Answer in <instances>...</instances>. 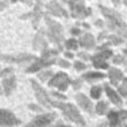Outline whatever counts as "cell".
<instances>
[{"label":"cell","mask_w":127,"mask_h":127,"mask_svg":"<svg viewBox=\"0 0 127 127\" xmlns=\"http://www.w3.org/2000/svg\"><path fill=\"white\" fill-rule=\"evenodd\" d=\"M99 8H100V11L103 12V15L105 16L106 20H107V25L109 29H112L113 31H116L118 35L127 38V26L124 22V20L122 19L121 15H118L114 9L106 8L104 6H99Z\"/></svg>","instance_id":"obj_1"},{"label":"cell","mask_w":127,"mask_h":127,"mask_svg":"<svg viewBox=\"0 0 127 127\" xmlns=\"http://www.w3.org/2000/svg\"><path fill=\"white\" fill-rule=\"evenodd\" d=\"M57 55H58L57 50H51V49L45 50L44 53H42V56L40 59H37L36 63H33L30 67L27 68V72H35V71H38L39 69H41V68H44V67L53 65V64L56 62Z\"/></svg>","instance_id":"obj_2"},{"label":"cell","mask_w":127,"mask_h":127,"mask_svg":"<svg viewBox=\"0 0 127 127\" xmlns=\"http://www.w3.org/2000/svg\"><path fill=\"white\" fill-rule=\"evenodd\" d=\"M51 106L58 107L59 109H62L64 112V114L67 116L68 119H70L71 122H75L78 125H85V121L83 119V117L80 116L78 109L75 107L71 104H65V103H60V101H51Z\"/></svg>","instance_id":"obj_3"},{"label":"cell","mask_w":127,"mask_h":127,"mask_svg":"<svg viewBox=\"0 0 127 127\" xmlns=\"http://www.w3.org/2000/svg\"><path fill=\"white\" fill-rule=\"evenodd\" d=\"M46 22L48 25V37L53 42L58 45L59 49H62V42L64 40V33H63V27L58 22L54 21L49 17L46 16Z\"/></svg>","instance_id":"obj_4"},{"label":"cell","mask_w":127,"mask_h":127,"mask_svg":"<svg viewBox=\"0 0 127 127\" xmlns=\"http://www.w3.org/2000/svg\"><path fill=\"white\" fill-rule=\"evenodd\" d=\"M0 76L2 77V85H3V89H4V94L7 96L11 94L13 92V89L17 86V83H16V76L13 74L12 68H7V69H3L1 72H0Z\"/></svg>","instance_id":"obj_5"},{"label":"cell","mask_w":127,"mask_h":127,"mask_svg":"<svg viewBox=\"0 0 127 127\" xmlns=\"http://www.w3.org/2000/svg\"><path fill=\"white\" fill-rule=\"evenodd\" d=\"M71 15L75 18H85L90 15V9L86 8L83 1H69Z\"/></svg>","instance_id":"obj_6"},{"label":"cell","mask_w":127,"mask_h":127,"mask_svg":"<svg viewBox=\"0 0 127 127\" xmlns=\"http://www.w3.org/2000/svg\"><path fill=\"white\" fill-rule=\"evenodd\" d=\"M31 85H32V88L35 90V94L36 97H37L38 101H39L41 105H44L45 107H50L51 106V100L49 99L48 94L45 92V89L35 80H31Z\"/></svg>","instance_id":"obj_7"},{"label":"cell","mask_w":127,"mask_h":127,"mask_svg":"<svg viewBox=\"0 0 127 127\" xmlns=\"http://www.w3.org/2000/svg\"><path fill=\"white\" fill-rule=\"evenodd\" d=\"M56 114H45L37 116L36 118H33L29 124H27L25 127H46L47 125L51 123L55 119Z\"/></svg>","instance_id":"obj_8"},{"label":"cell","mask_w":127,"mask_h":127,"mask_svg":"<svg viewBox=\"0 0 127 127\" xmlns=\"http://www.w3.org/2000/svg\"><path fill=\"white\" fill-rule=\"evenodd\" d=\"M69 84H70L69 77L66 74H64V72L57 74L49 81V86H51V87H58L60 90H66Z\"/></svg>","instance_id":"obj_9"},{"label":"cell","mask_w":127,"mask_h":127,"mask_svg":"<svg viewBox=\"0 0 127 127\" xmlns=\"http://www.w3.org/2000/svg\"><path fill=\"white\" fill-rule=\"evenodd\" d=\"M20 124V121L7 109L0 108V126H12Z\"/></svg>","instance_id":"obj_10"},{"label":"cell","mask_w":127,"mask_h":127,"mask_svg":"<svg viewBox=\"0 0 127 127\" xmlns=\"http://www.w3.org/2000/svg\"><path fill=\"white\" fill-rule=\"evenodd\" d=\"M127 119V112L121 110V112H110L108 114V121H109L110 127H122L123 122Z\"/></svg>","instance_id":"obj_11"},{"label":"cell","mask_w":127,"mask_h":127,"mask_svg":"<svg viewBox=\"0 0 127 127\" xmlns=\"http://www.w3.org/2000/svg\"><path fill=\"white\" fill-rule=\"evenodd\" d=\"M0 59L4 60L8 63H17V64H21V63H27L29 60L36 59L33 56L28 55V54H19V55H1Z\"/></svg>","instance_id":"obj_12"},{"label":"cell","mask_w":127,"mask_h":127,"mask_svg":"<svg viewBox=\"0 0 127 127\" xmlns=\"http://www.w3.org/2000/svg\"><path fill=\"white\" fill-rule=\"evenodd\" d=\"M112 51L110 50H103L101 53H98L97 55H95L93 57V63H94V66L96 68H101V69H105V68L108 67L107 63H106V59L109 58L112 56Z\"/></svg>","instance_id":"obj_13"},{"label":"cell","mask_w":127,"mask_h":127,"mask_svg":"<svg viewBox=\"0 0 127 127\" xmlns=\"http://www.w3.org/2000/svg\"><path fill=\"white\" fill-rule=\"evenodd\" d=\"M47 9H48V11L50 13H53V15H55V16H58V17L67 18V16H68L65 9H63L62 6H60L59 3H57L56 1L49 2V3L47 4Z\"/></svg>","instance_id":"obj_14"},{"label":"cell","mask_w":127,"mask_h":127,"mask_svg":"<svg viewBox=\"0 0 127 127\" xmlns=\"http://www.w3.org/2000/svg\"><path fill=\"white\" fill-rule=\"evenodd\" d=\"M76 99H77V103L80 105V107L83 108L84 110H86V112H88V113H92L93 112V104H92V101H90V99L87 98V97H86L84 94H78L76 96Z\"/></svg>","instance_id":"obj_15"},{"label":"cell","mask_w":127,"mask_h":127,"mask_svg":"<svg viewBox=\"0 0 127 127\" xmlns=\"http://www.w3.org/2000/svg\"><path fill=\"white\" fill-rule=\"evenodd\" d=\"M33 48L36 50H39V49H46L47 48V42L44 39V36H42V31L38 32L36 35L35 39H33Z\"/></svg>","instance_id":"obj_16"},{"label":"cell","mask_w":127,"mask_h":127,"mask_svg":"<svg viewBox=\"0 0 127 127\" xmlns=\"http://www.w3.org/2000/svg\"><path fill=\"white\" fill-rule=\"evenodd\" d=\"M79 44H80V46L85 47V48H87V49H92L95 45L94 37H93L90 33H86V35H84L83 37L79 39Z\"/></svg>","instance_id":"obj_17"},{"label":"cell","mask_w":127,"mask_h":127,"mask_svg":"<svg viewBox=\"0 0 127 127\" xmlns=\"http://www.w3.org/2000/svg\"><path fill=\"white\" fill-rule=\"evenodd\" d=\"M105 89H106V93H107L108 97H109V99L115 104V105L121 106L122 104H123V101H122V99L119 98V96L116 94V93H115L114 89H112V88L109 87V85H108V84H106V85H105Z\"/></svg>","instance_id":"obj_18"},{"label":"cell","mask_w":127,"mask_h":127,"mask_svg":"<svg viewBox=\"0 0 127 127\" xmlns=\"http://www.w3.org/2000/svg\"><path fill=\"white\" fill-rule=\"evenodd\" d=\"M109 78H110V81H112L113 85L117 86L118 83L122 80L123 78V72L121 70L116 69V68H110L109 69Z\"/></svg>","instance_id":"obj_19"},{"label":"cell","mask_w":127,"mask_h":127,"mask_svg":"<svg viewBox=\"0 0 127 127\" xmlns=\"http://www.w3.org/2000/svg\"><path fill=\"white\" fill-rule=\"evenodd\" d=\"M32 18H33V20H32V24H33V27L35 28H37V26H38V24H39V20H40V18H41V16H42V12H41V2H37L36 3V6H35V9H33V11H32Z\"/></svg>","instance_id":"obj_20"},{"label":"cell","mask_w":127,"mask_h":127,"mask_svg":"<svg viewBox=\"0 0 127 127\" xmlns=\"http://www.w3.org/2000/svg\"><path fill=\"white\" fill-rule=\"evenodd\" d=\"M84 78L87 81H92V80H97V79H103L105 78V75L101 72H88V74L84 75Z\"/></svg>","instance_id":"obj_21"},{"label":"cell","mask_w":127,"mask_h":127,"mask_svg":"<svg viewBox=\"0 0 127 127\" xmlns=\"http://www.w3.org/2000/svg\"><path fill=\"white\" fill-rule=\"evenodd\" d=\"M107 112V104L105 101H99L96 106V113L99 115H104Z\"/></svg>","instance_id":"obj_22"},{"label":"cell","mask_w":127,"mask_h":127,"mask_svg":"<svg viewBox=\"0 0 127 127\" xmlns=\"http://www.w3.org/2000/svg\"><path fill=\"white\" fill-rule=\"evenodd\" d=\"M90 94H92V97L95 99L99 98V96H100L101 94V87H99V86H94V87L92 88V90H90Z\"/></svg>","instance_id":"obj_23"},{"label":"cell","mask_w":127,"mask_h":127,"mask_svg":"<svg viewBox=\"0 0 127 127\" xmlns=\"http://www.w3.org/2000/svg\"><path fill=\"white\" fill-rule=\"evenodd\" d=\"M66 47L68 49H77V41L75 39H69L66 41Z\"/></svg>","instance_id":"obj_24"},{"label":"cell","mask_w":127,"mask_h":127,"mask_svg":"<svg viewBox=\"0 0 127 127\" xmlns=\"http://www.w3.org/2000/svg\"><path fill=\"white\" fill-rule=\"evenodd\" d=\"M119 93H121L123 96H126L127 97V78L124 79L123 84H122V86L119 87Z\"/></svg>","instance_id":"obj_25"},{"label":"cell","mask_w":127,"mask_h":127,"mask_svg":"<svg viewBox=\"0 0 127 127\" xmlns=\"http://www.w3.org/2000/svg\"><path fill=\"white\" fill-rule=\"evenodd\" d=\"M109 39L114 45H117V44H119V42L123 41V39H122L121 37H117V36H110Z\"/></svg>","instance_id":"obj_26"},{"label":"cell","mask_w":127,"mask_h":127,"mask_svg":"<svg viewBox=\"0 0 127 127\" xmlns=\"http://www.w3.org/2000/svg\"><path fill=\"white\" fill-rule=\"evenodd\" d=\"M38 76H39V78L42 79V80H47V78H48L49 76H51V71L48 70V71H45V72H42V74H39Z\"/></svg>","instance_id":"obj_27"},{"label":"cell","mask_w":127,"mask_h":127,"mask_svg":"<svg viewBox=\"0 0 127 127\" xmlns=\"http://www.w3.org/2000/svg\"><path fill=\"white\" fill-rule=\"evenodd\" d=\"M75 68L77 70H84V69H86V65L80 62H75Z\"/></svg>","instance_id":"obj_28"},{"label":"cell","mask_w":127,"mask_h":127,"mask_svg":"<svg viewBox=\"0 0 127 127\" xmlns=\"http://www.w3.org/2000/svg\"><path fill=\"white\" fill-rule=\"evenodd\" d=\"M58 64H59V66H62V67H65V68H68V67L70 66V65H69V63L65 62V60H63V59H60Z\"/></svg>","instance_id":"obj_29"},{"label":"cell","mask_w":127,"mask_h":127,"mask_svg":"<svg viewBox=\"0 0 127 127\" xmlns=\"http://www.w3.org/2000/svg\"><path fill=\"white\" fill-rule=\"evenodd\" d=\"M124 60V58L122 57V56H116V57L114 58V63L115 64H122Z\"/></svg>","instance_id":"obj_30"},{"label":"cell","mask_w":127,"mask_h":127,"mask_svg":"<svg viewBox=\"0 0 127 127\" xmlns=\"http://www.w3.org/2000/svg\"><path fill=\"white\" fill-rule=\"evenodd\" d=\"M79 87H80V80L77 79V80H75V83H74V88L75 89H78Z\"/></svg>","instance_id":"obj_31"},{"label":"cell","mask_w":127,"mask_h":127,"mask_svg":"<svg viewBox=\"0 0 127 127\" xmlns=\"http://www.w3.org/2000/svg\"><path fill=\"white\" fill-rule=\"evenodd\" d=\"M7 6H8V3H7V2H4V1H0V10L4 9Z\"/></svg>","instance_id":"obj_32"},{"label":"cell","mask_w":127,"mask_h":127,"mask_svg":"<svg viewBox=\"0 0 127 127\" xmlns=\"http://www.w3.org/2000/svg\"><path fill=\"white\" fill-rule=\"evenodd\" d=\"M78 56H79L80 58H84V59H88V58H89L85 53H79V54H78Z\"/></svg>","instance_id":"obj_33"},{"label":"cell","mask_w":127,"mask_h":127,"mask_svg":"<svg viewBox=\"0 0 127 127\" xmlns=\"http://www.w3.org/2000/svg\"><path fill=\"white\" fill-rule=\"evenodd\" d=\"M71 33H74V35H78V33H80V30L74 28V29H71Z\"/></svg>","instance_id":"obj_34"},{"label":"cell","mask_w":127,"mask_h":127,"mask_svg":"<svg viewBox=\"0 0 127 127\" xmlns=\"http://www.w3.org/2000/svg\"><path fill=\"white\" fill-rule=\"evenodd\" d=\"M53 95H54V96H57V97H60V98H65V96H62V95L57 94V93H53Z\"/></svg>","instance_id":"obj_35"},{"label":"cell","mask_w":127,"mask_h":127,"mask_svg":"<svg viewBox=\"0 0 127 127\" xmlns=\"http://www.w3.org/2000/svg\"><path fill=\"white\" fill-rule=\"evenodd\" d=\"M96 127H106V123H101V124H99V125H97Z\"/></svg>","instance_id":"obj_36"},{"label":"cell","mask_w":127,"mask_h":127,"mask_svg":"<svg viewBox=\"0 0 127 127\" xmlns=\"http://www.w3.org/2000/svg\"><path fill=\"white\" fill-rule=\"evenodd\" d=\"M66 56H67L68 58H72V55L70 53H66Z\"/></svg>","instance_id":"obj_37"},{"label":"cell","mask_w":127,"mask_h":127,"mask_svg":"<svg viewBox=\"0 0 127 127\" xmlns=\"http://www.w3.org/2000/svg\"><path fill=\"white\" fill-rule=\"evenodd\" d=\"M55 127H70V126H66V125H63V124H59V125H57Z\"/></svg>","instance_id":"obj_38"},{"label":"cell","mask_w":127,"mask_h":127,"mask_svg":"<svg viewBox=\"0 0 127 127\" xmlns=\"http://www.w3.org/2000/svg\"><path fill=\"white\" fill-rule=\"evenodd\" d=\"M124 53L126 54V56H127V49H125V50H124Z\"/></svg>","instance_id":"obj_39"},{"label":"cell","mask_w":127,"mask_h":127,"mask_svg":"<svg viewBox=\"0 0 127 127\" xmlns=\"http://www.w3.org/2000/svg\"><path fill=\"white\" fill-rule=\"evenodd\" d=\"M124 3H125V4H127V0H125V1H124Z\"/></svg>","instance_id":"obj_40"},{"label":"cell","mask_w":127,"mask_h":127,"mask_svg":"<svg viewBox=\"0 0 127 127\" xmlns=\"http://www.w3.org/2000/svg\"><path fill=\"white\" fill-rule=\"evenodd\" d=\"M0 94H1V90H0Z\"/></svg>","instance_id":"obj_41"}]
</instances>
